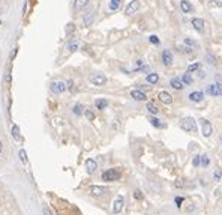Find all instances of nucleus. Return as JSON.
I'll use <instances>...</instances> for the list:
<instances>
[{
    "mask_svg": "<svg viewBox=\"0 0 222 215\" xmlns=\"http://www.w3.org/2000/svg\"><path fill=\"white\" fill-rule=\"evenodd\" d=\"M74 113L75 114H78V116H80L81 113H83V105H80V104H77L74 107Z\"/></svg>",
    "mask_w": 222,
    "mask_h": 215,
    "instance_id": "obj_33",
    "label": "nucleus"
},
{
    "mask_svg": "<svg viewBox=\"0 0 222 215\" xmlns=\"http://www.w3.org/2000/svg\"><path fill=\"white\" fill-rule=\"evenodd\" d=\"M93 20H95V12H93V11H89L87 14L84 15V18H83L84 26H90V24L93 23Z\"/></svg>",
    "mask_w": 222,
    "mask_h": 215,
    "instance_id": "obj_17",
    "label": "nucleus"
},
{
    "mask_svg": "<svg viewBox=\"0 0 222 215\" xmlns=\"http://www.w3.org/2000/svg\"><path fill=\"white\" fill-rule=\"evenodd\" d=\"M89 5V0H75L74 2V11H81V9H84V8Z\"/></svg>",
    "mask_w": 222,
    "mask_h": 215,
    "instance_id": "obj_16",
    "label": "nucleus"
},
{
    "mask_svg": "<svg viewBox=\"0 0 222 215\" xmlns=\"http://www.w3.org/2000/svg\"><path fill=\"white\" fill-rule=\"evenodd\" d=\"M221 141H222V135H221Z\"/></svg>",
    "mask_w": 222,
    "mask_h": 215,
    "instance_id": "obj_44",
    "label": "nucleus"
},
{
    "mask_svg": "<svg viewBox=\"0 0 222 215\" xmlns=\"http://www.w3.org/2000/svg\"><path fill=\"white\" fill-rule=\"evenodd\" d=\"M206 60H207V63H210V65H216V59H215V56H212V54H206Z\"/></svg>",
    "mask_w": 222,
    "mask_h": 215,
    "instance_id": "obj_31",
    "label": "nucleus"
},
{
    "mask_svg": "<svg viewBox=\"0 0 222 215\" xmlns=\"http://www.w3.org/2000/svg\"><path fill=\"white\" fill-rule=\"evenodd\" d=\"M0 24H2V21H0Z\"/></svg>",
    "mask_w": 222,
    "mask_h": 215,
    "instance_id": "obj_45",
    "label": "nucleus"
},
{
    "mask_svg": "<svg viewBox=\"0 0 222 215\" xmlns=\"http://www.w3.org/2000/svg\"><path fill=\"white\" fill-rule=\"evenodd\" d=\"M42 212H44V215H53L51 214V211L47 208V206H44V209H42Z\"/></svg>",
    "mask_w": 222,
    "mask_h": 215,
    "instance_id": "obj_39",
    "label": "nucleus"
},
{
    "mask_svg": "<svg viewBox=\"0 0 222 215\" xmlns=\"http://www.w3.org/2000/svg\"><path fill=\"white\" fill-rule=\"evenodd\" d=\"M146 81H147L149 84H156L158 81H159V75L155 74V72H150V74L146 77Z\"/></svg>",
    "mask_w": 222,
    "mask_h": 215,
    "instance_id": "obj_18",
    "label": "nucleus"
},
{
    "mask_svg": "<svg viewBox=\"0 0 222 215\" xmlns=\"http://www.w3.org/2000/svg\"><path fill=\"white\" fill-rule=\"evenodd\" d=\"M185 44H189V45H194V41H191V39H185Z\"/></svg>",
    "mask_w": 222,
    "mask_h": 215,
    "instance_id": "obj_42",
    "label": "nucleus"
},
{
    "mask_svg": "<svg viewBox=\"0 0 222 215\" xmlns=\"http://www.w3.org/2000/svg\"><path fill=\"white\" fill-rule=\"evenodd\" d=\"M138 9H140V2L138 0H132L128 6H126V14L134 15L135 12H138Z\"/></svg>",
    "mask_w": 222,
    "mask_h": 215,
    "instance_id": "obj_6",
    "label": "nucleus"
},
{
    "mask_svg": "<svg viewBox=\"0 0 222 215\" xmlns=\"http://www.w3.org/2000/svg\"><path fill=\"white\" fill-rule=\"evenodd\" d=\"M2 149H3V146H2V141H0V152H2Z\"/></svg>",
    "mask_w": 222,
    "mask_h": 215,
    "instance_id": "obj_43",
    "label": "nucleus"
},
{
    "mask_svg": "<svg viewBox=\"0 0 222 215\" xmlns=\"http://www.w3.org/2000/svg\"><path fill=\"white\" fill-rule=\"evenodd\" d=\"M150 42H152V44H159V39H158V36L152 35V36H150Z\"/></svg>",
    "mask_w": 222,
    "mask_h": 215,
    "instance_id": "obj_37",
    "label": "nucleus"
},
{
    "mask_svg": "<svg viewBox=\"0 0 222 215\" xmlns=\"http://www.w3.org/2000/svg\"><path fill=\"white\" fill-rule=\"evenodd\" d=\"M192 164H194V167L201 166V157H195V158H194V161H192Z\"/></svg>",
    "mask_w": 222,
    "mask_h": 215,
    "instance_id": "obj_36",
    "label": "nucleus"
},
{
    "mask_svg": "<svg viewBox=\"0 0 222 215\" xmlns=\"http://www.w3.org/2000/svg\"><path fill=\"white\" fill-rule=\"evenodd\" d=\"M134 197L137 199V200H141V199H143V193L140 191V190H135V191H134Z\"/></svg>",
    "mask_w": 222,
    "mask_h": 215,
    "instance_id": "obj_35",
    "label": "nucleus"
},
{
    "mask_svg": "<svg viewBox=\"0 0 222 215\" xmlns=\"http://www.w3.org/2000/svg\"><path fill=\"white\" fill-rule=\"evenodd\" d=\"M207 93L212 96H222V84H210L207 87Z\"/></svg>",
    "mask_w": 222,
    "mask_h": 215,
    "instance_id": "obj_4",
    "label": "nucleus"
},
{
    "mask_svg": "<svg viewBox=\"0 0 222 215\" xmlns=\"http://www.w3.org/2000/svg\"><path fill=\"white\" fill-rule=\"evenodd\" d=\"M78 47H80V42L77 41V39H74V41H71V42H69V44H68V45H66L68 51H71V53H72V51H75V50L78 48Z\"/></svg>",
    "mask_w": 222,
    "mask_h": 215,
    "instance_id": "obj_23",
    "label": "nucleus"
},
{
    "mask_svg": "<svg viewBox=\"0 0 222 215\" xmlns=\"http://www.w3.org/2000/svg\"><path fill=\"white\" fill-rule=\"evenodd\" d=\"M209 164H210L209 157H207V155H201V166L203 167H209Z\"/></svg>",
    "mask_w": 222,
    "mask_h": 215,
    "instance_id": "obj_29",
    "label": "nucleus"
},
{
    "mask_svg": "<svg viewBox=\"0 0 222 215\" xmlns=\"http://www.w3.org/2000/svg\"><path fill=\"white\" fill-rule=\"evenodd\" d=\"M213 176H215V179H216V180H219V179H221V173H219V172H216V173L213 174Z\"/></svg>",
    "mask_w": 222,
    "mask_h": 215,
    "instance_id": "obj_40",
    "label": "nucleus"
},
{
    "mask_svg": "<svg viewBox=\"0 0 222 215\" xmlns=\"http://www.w3.org/2000/svg\"><path fill=\"white\" fill-rule=\"evenodd\" d=\"M180 8H182V11L185 14H191V12H194V6L191 5V2L189 0H182L180 2Z\"/></svg>",
    "mask_w": 222,
    "mask_h": 215,
    "instance_id": "obj_11",
    "label": "nucleus"
},
{
    "mask_svg": "<svg viewBox=\"0 0 222 215\" xmlns=\"http://www.w3.org/2000/svg\"><path fill=\"white\" fill-rule=\"evenodd\" d=\"M123 203H125V201H123V197L119 196L114 200V206H113V212H114V214H119L122 209H123Z\"/></svg>",
    "mask_w": 222,
    "mask_h": 215,
    "instance_id": "obj_12",
    "label": "nucleus"
},
{
    "mask_svg": "<svg viewBox=\"0 0 222 215\" xmlns=\"http://www.w3.org/2000/svg\"><path fill=\"white\" fill-rule=\"evenodd\" d=\"M131 96L134 98L135 101H146V99H147V96L143 93L141 90H132V92H131Z\"/></svg>",
    "mask_w": 222,
    "mask_h": 215,
    "instance_id": "obj_15",
    "label": "nucleus"
},
{
    "mask_svg": "<svg viewBox=\"0 0 222 215\" xmlns=\"http://www.w3.org/2000/svg\"><path fill=\"white\" fill-rule=\"evenodd\" d=\"M12 135L15 140H20V130H18V126L14 125L12 126Z\"/></svg>",
    "mask_w": 222,
    "mask_h": 215,
    "instance_id": "obj_28",
    "label": "nucleus"
},
{
    "mask_svg": "<svg viewBox=\"0 0 222 215\" xmlns=\"http://www.w3.org/2000/svg\"><path fill=\"white\" fill-rule=\"evenodd\" d=\"M192 27L195 29L198 33H203L204 32V20L203 18H194L192 20Z\"/></svg>",
    "mask_w": 222,
    "mask_h": 215,
    "instance_id": "obj_9",
    "label": "nucleus"
},
{
    "mask_svg": "<svg viewBox=\"0 0 222 215\" xmlns=\"http://www.w3.org/2000/svg\"><path fill=\"white\" fill-rule=\"evenodd\" d=\"M149 120H150V124H152V125H155L156 128H161V126H164V124H162L159 119H156V118H149Z\"/></svg>",
    "mask_w": 222,
    "mask_h": 215,
    "instance_id": "obj_27",
    "label": "nucleus"
},
{
    "mask_svg": "<svg viewBox=\"0 0 222 215\" xmlns=\"http://www.w3.org/2000/svg\"><path fill=\"white\" fill-rule=\"evenodd\" d=\"M170 86L176 90H182L185 84H183V81L180 78H171V80H170Z\"/></svg>",
    "mask_w": 222,
    "mask_h": 215,
    "instance_id": "obj_14",
    "label": "nucleus"
},
{
    "mask_svg": "<svg viewBox=\"0 0 222 215\" xmlns=\"http://www.w3.org/2000/svg\"><path fill=\"white\" fill-rule=\"evenodd\" d=\"M158 96H159V101L164 102V104H171V102H173V96L170 95L167 90H161V92L158 93Z\"/></svg>",
    "mask_w": 222,
    "mask_h": 215,
    "instance_id": "obj_8",
    "label": "nucleus"
},
{
    "mask_svg": "<svg viewBox=\"0 0 222 215\" xmlns=\"http://www.w3.org/2000/svg\"><path fill=\"white\" fill-rule=\"evenodd\" d=\"M51 90H53L54 93H63L65 90H66V84L63 83V81H54L53 84H51Z\"/></svg>",
    "mask_w": 222,
    "mask_h": 215,
    "instance_id": "obj_7",
    "label": "nucleus"
},
{
    "mask_svg": "<svg viewBox=\"0 0 222 215\" xmlns=\"http://www.w3.org/2000/svg\"><path fill=\"white\" fill-rule=\"evenodd\" d=\"M200 125H201V131H203V135H204V137H210V135L213 134V128H212L209 120L200 119Z\"/></svg>",
    "mask_w": 222,
    "mask_h": 215,
    "instance_id": "obj_3",
    "label": "nucleus"
},
{
    "mask_svg": "<svg viewBox=\"0 0 222 215\" xmlns=\"http://www.w3.org/2000/svg\"><path fill=\"white\" fill-rule=\"evenodd\" d=\"M84 114H86V118H87L89 120H93L95 119V114L90 110H84Z\"/></svg>",
    "mask_w": 222,
    "mask_h": 215,
    "instance_id": "obj_34",
    "label": "nucleus"
},
{
    "mask_svg": "<svg viewBox=\"0 0 222 215\" xmlns=\"http://www.w3.org/2000/svg\"><path fill=\"white\" fill-rule=\"evenodd\" d=\"M201 68V65L200 63H192V65H189L188 69H186V74H191V72H194V71H198Z\"/></svg>",
    "mask_w": 222,
    "mask_h": 215,
    "instance_id": "obj_25",
    "label": "nucleus"
},
{
    "mask_svg": "<svg viewBox=\"0 0 222 215\" xmlns=\"http://www.w3.org/2000/svg\"><path fill=\"white\" fill-rule=\"evenodd\" d=\"M180 128L186 132H195L197 131V124L192 118H183L180 120Z\"/></svg>",
    "mask_w": 222,
    "mask_h": 215,
    "instance_id": "obj_1",
    "label": "nucleus"
},
{
    "mask_svg": "<svg viewBox=\"0 0 222 215\" xmlns=\"http://www.w3.org/2000/svg\"><path fill=\"white\" fill-rule=\"evenodd\" d=\"M119 178H120V172H119V170H114V168H110V170H107V172L102 173V180L111 182V180H117Z\"/></svg>",
    "mask_w": 222,
    "mask_h": 215,
    "instance_id": "obj_2",
    "label": "nucleus"
},
{
    "mask_svg": "<svg viewBox=\"0 0 222 215\" xmlns=\"http://www.w3.org/2000/svg\"><path fill=\"white\" fill-rule=\"evenodd\" d=\"M120 3H122V0H110V3H108L110 11H117L120 8Z\"/></svg>",
    "mask_w": 222,
    "mask_h": 215,
    "instance_id": "obj_20",
    "label": "nucleus"
},
{
    "mask_svg": "<svg viewBox=\"0 0 222 215\" xmlns=\"http://www.w3.org/2000/svg\"><path fill=\"white\" fill-rule=\"evenodd\" d=\"M90 81L95 86H104L107 83V77L102 75V74H93V75H90Z\"/></svg>",
    "mask_w": 222,
    "mask_h": 215,
    "instance_id": "obj_5",
    "label": "nucleus"
},
{
    "mask_svg": "<svg viewBox=\"0 0 222 215\" xmlns=\"http://www.w3.org/2000/svg\"><path fill=\"white\" fill-rule=\"evenodd\" d=\"M162 62H164V65H167V66H170L173 63V56H171V53H170L168 50H164L162 51Z\"/></svg>",
    "mask_w": 222,
    "mask_h": 215,
    "instance_id": "obj_13",
    "label": "nucleus"
},
{
    "mask_svg": "<svg viewBox=\"0 0 222 215\" xmlns=\"http://www.w3.org/2000/svg\"><path fill=\"white\" fill-rule=\"evenodd\" d=\"M95 105H96V108L104 110V108H107L108 101H107V99H96V101H95Z\"/></svg>",
    "mask_w": 222,
    "mask_h": 215,
    "instance_id": "obj_22",
    "label": "nucleus"
},
{
    "mask_svg": "<svg viewBox=\"0 0 222 215\" xmlns=\"http://www.w3.org/2000/svg\"><path fill=\"white\" fill-rule=\"evenodd\" d=\"M146 108L149 110V113H152V114H158V107H156L153 102H147V105H146Z\"/></svg>",
    "mask_w": 222,
    "mask_h": 215,
    "instance_id": "obj_24",
    "label": "nucleus"
},
{
    "mask_svg": "<svg viewBox=\"0 0 222 215\" xmlns=\"http://www.w3.org/2000/svg\"><path fill=\"white\" fill-rule=\"evenodd\" d=\"M74 30H75L74 23H69V24L66 26V35H71V33H74Z\"/></svg>",
    "mask_w": 222,
    "mask_h": 215,
    "instance_id": "obj_32",
    "label": "nucleus"
},
{
    "mask_svg": "<svg viewBox=\"0 0 222 215\" xmlns=\"http://www.w3.org/2000/svg\"><path fill=\"white\" fill-rule=\"evenodd\" d=\"M20 160H21L23 164H26V163H27V153H26L24 149H21V151H20Z\"/></svg>",
    "mask_w": 222,
    "mask_h": 215,
    "instance_id": "obj_30",
    "label": "nucleus"
},
{
    "mask_svg": "<svg viewBox=\"0 0 222 215\" xmlns=\"http://www.w3.org/2000/svg\"><path fill=\"white\" fill-rule=\"evenodd\" d=\"M203 98H204V93H203L201 90H195V92H191L189 93V99L192 102H201Z\"/></svg>",
    "mask_w": 222,
    "mask_h": 215,
    "instance_id": "obj_10",
    "label": "nucleus"
},
{
    "mask_svg": "<svg viewBox=\"0 0 222 215\" xmlns=\"http://www.w3.org/2000/svg\"><path fill=\"white\" fill-rule=\"evenodd\" d=\"M182 81L186 84V86H189V84L194 83V78L191 77V74H185V75H183V78H182Z\"/></svg>",
    "mask_w": 222,
    "mask_h": 215,
    "instance_id": "obj_26",
    "label": "nucleus"
},
{
    "mask_svg": "<svg viewBox=\"0 0 222 215\" xmlns=\"http://www.w3.org/2000/svg\"><path fill=\"white\" fill-rule=\"evenodd\" d=\"M182 201H183L182 197H176V203H177V208H180V206H182Z\"/></svg>",
    "mask_w": 222,
    "mask_h": 215,
    "instance_id": "obj_38",
    "label": "nucleus"
},
{
    "mask_svg": "<svg viewBox=\"0 0 222 215\" xmlns=\"http://www.w3.org/2000/svg\"><path fill=\"white\" fill-rule=\"evenodd\" d=\"M215 5L216 6H219V8H222V0H215Z\"/></svg>",
    "mask_w": 222,
    "mask_h": 215,
    "instance_id": "obj_41",
    "label": "nucleus"
},
{
    "mask_svg": "<svg viewBox=\"0 0 222 215\" xmlns=\"http://www.w3.org/2000/svg\"><path fill=\"white\" fill-rule=\"evenodd\" d=\"M96 161L95 160H87L86 161V168H87V172L89 173H93L95 170H96Z\"/></svg>",
    "mask_w": 222,
    "mask_h": 215,
    "instance_id": "obj_19",
    "label": "nucleus"
},
{
    "mask_svg": "<svg viewBox=\"0 0 222 215\" xmlns=\"http://www.w3.org/2000/svg\"><path fill=\"white\" fill-rule=\"evenodd\" d=\"M105 191H107L105 188H102V187H96V185L90 188V193H92L93 196H101V194H104Z\"/></svg>",
    "mask_w": 222,
    "mask_h": 215,
    "instance_id": "obj_21",
    "label": "nucleus"
}]
</instances>
